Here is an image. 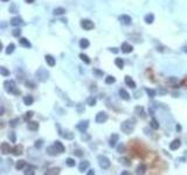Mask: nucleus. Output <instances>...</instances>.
Returning <instances> with one entry per match:
<instances>
[{
	"mask_svg": "<svg viewBox=\"0 0 187 175\" xmlns=\"http://www.w3.org/2000/svg\"><path fill=\"white\" fill-rule=\"evenodd\" d=\"M134 125H136V120L134 119H128L124 122H122L120 130L124 133H126V134H130L134 130Z\"/></svg>",
	"mask_w": 187,
	"mask_h": 175,
	"instance_id": "f257e3e1",
	"label": "nucleus"
},
{
	"mask_svg": "<svg viewBox=\"0 0 187 175\" xmlns=\"http://www.w3.org/2000/svg\"><path fill=\"white\" fill-rule=\"evenodd\" d=\"M5 90L9 93H13V95H20V90L17 89V83L14 82L13 79H9V81H5L4 82Z\"/></svg>",
	"mask_w": 187,
	"mask_h": 175,
	"instance_id": "f03ea898",
	"label": "nucleus"
},
{
	"mask_svg": "<svg viewBox=\"0 0 187 175\" xmlns=\"http://www.w3.org/2000/svg\"><path fill=\"white\" fill-rule=\"evenodd\" d=\"M35 77L39 79L40 82H46L49 77V72L45 69V68H39L35 72Z\"/></svg>",
	"mask_w": 187,
	"mask_h": 175,
	"instance_id": "7ed1b4c3",
	"label": "nucleus"
},
{
	"mask_svg": "<svg viewBox=\"0 0 187 175\" xmlns=\"http://www.w3.org/2000/svg\"><path fill=\"white\" fill-rule=\"evenodd\" d=\"M97 160H98V165H99V167H101L102 169H108V168L110 167V165H111L110 160H109L105 155H98Z\"/></svg>",
	"mask_w": 187,
	"mask_h": 175,
	"instance_id": "20e7f679",
	"label": "nucleus"
},
{
	"mask_svg": "<svg viewBox=\"0 0 187 175\" xmlns=\"http://www.w3.org/2000/svg\"><path fill=\"white\" fill-rule=\"evenodd\" d=\"M81 27L84 29V31H91L95 25H94L93 21H90L89 19H83L82 21H81Z\"/></svg>",
	"mask_w": 187,
	"mask_h": 175,
	"instance_id": "39448f33",
	"label": "nucleus"
},
{
	"mask_svg": "<svg viewBox=\"0 0 187 175\" xmlns=\"http://www.w3.org/2000/svg\"><path fill=\"white\" fill-rule=\"evenodd\" d=\"M107 120H108V113L107 112L101 111V112H98V113L96 114L95 122H97V124H103V122H105Z\"/></svg>",
	"mask_w": 187,
	"mask_h": 175,
	"instance_id": "423d86ee",
	"label": "nucleus"
},
{
	"mask_svg": "<svg viewBox=\"0 0 187 175\" xmlns=\"http://www.w3.org/2000/svg\"><path fill=\"white\" fill-rule=\"evenodd\" d=\"M118 20H119L123 25H125V26H130V25L132 23V19H131V17H130V15H126V14H122V15L118 18Z\"/></svg>",
	"mask_w": 187,
	"mask_h": 175,
	"instance_id": "0eeeda50",
	"label": "nucleus"
},
{
	"mask_svg": "<svg viewBox=\"0 0 187 175\" xmlns=\"http://www.w3.org/2000/svg\"><path fill=\"white\" fill-rule=\"evenodd\" d=\"M88 127H89V122L88 120H82L77 124V130L82 133H85V131L88 130Z\"/></svg>",
	"mask_w": 187,
	"mask_h": 175,
	"instance_id": "6e6552de",
	"label": "nucleus"
},
{
	"mask_svg": "<svg viewBox=\"0 0 187 175\" xmlns=\"http://www.w3.org/2000/svg\"><path fill=\"white\" fill-rule=\"evenodd\" d=\"M0 148H1V153L4 154H8V153H12V151H13V148L9 146L8 142H3L1 144V146H0Z\"/></svg>",
	"mask_w": 187,
	"mask_h": 175,
	"instance_id": "1a4fd4ad",
	"label": "nucleus"
},
{
	"mask_svg": "<svg viewBox=\"0 0 187 175\" xmlns=\"http://www.w3.org/2000/svg\"><path fill=\"white\" fill-rule=\"evenodd\" d=\"M46 152H47V154H48V155H52V157H55V155L58 153V148H56V146H55V145L47 147Z\"/></svg>",
	"mask_w": 187,
	"mask_h": 175,
	"instance_id": "9d476101",
	"label": "nucleus"
},
{
	"mask_svg": "<svg viewBox=\"0 0 187 175\" xmlns=\"http://www.w3.org/2000/svg\"><path fill=\"white\" fill-rule=\"evenodd\" d=\"M9 23H11L12 26L17 27V26H21V25L23 23V19H21V18L15 17V18H12V20H11Z\"/></svg>",
	"mask_w": 187,
	"mask_h": 175,
	"instance_id": "9b49d317",
	"label": "nucleus"
},
{
	"mask_svg": "<svg viewBox=\"0 0 187 175\" xmlns=\"http://www.w3.org/2000/svg\"><path fill=\"white\" fill-rule=\"evenodd\" d=\"M119 139V136L116 134V133H114L111 137H110V140H109V145H110V147H115L117 144V141Z\"/></svg>",
	"mask_w": 187,
	"mask_h": 175,
	"instance_id": "f8f14e48",
	"label": "nucleus"
},
{
	"mask_svg": "<svg viewBox=\"0 0 187 175\" xmlns=\"http://www.w3.org/2000/svg\"><path fill=\"white\" fill-rule=\"evenodd\" d=\"M27 126H28V130H31V131H38L40 125L38 122H28Z\"/></svg>",
	"mask_w": 187,
	"mask_h": 175,
	"instance_id": "ddd939ff",
	"label": "nucleus"
},
{
	"mask_svg": "<svg viewBox=\"0 0 187 175\" xmlns=\"http://www.w3.org/2000/svg\"><path fill=\"white\" fill-rule=\"evenodd\" d=\"M180 146H181V141L179 139H174L173 141L171 142V145H169V148L172 149V151H175V149H178Z\"/></svg>",
	"mask_w": 187,
	"mask_h": 175,
	"instance_id": "4468645a",
	"label": "nucleus"
},
{
	"mask_svg": "<svg viewBox=\"0 0 187 175\" xmlns=\"http://www.w3.org/2000/svg\"><path fill=\"white\" fill-rule=\"evenodd\" d=\"M23 145H15L13 147L12 153H13V155H21L23 154Z\"/></svg>",
	"mask_w": 187,
	"mask_h": 175,
	"instance_id": "2eb2a0df",
	"label": "nucleus"
},
{
	"mask_svg": "<svg viewBox=\"0 0 187 175\" xmlns=\"http://www.w3.org/2000/svg\"><path fill=\"white\" fill-rule=\"evenodd\" d=\"M125 84L131 88V89H136V83H134V81L130 76H125Z\"/></svg>",
	"mask_w": 187,
	"mask_h": 175,
	"instance_id": "dca6fc26",
	"label": "nucleus"
},
{
	"mask_svg": "<svg viewBox=\"0 0 187 175\" xmlns=\"http://www.w3.org/2000/svg\"><path fill=\"white\" fill-rule=\"evenodd\" d=\"M88 167H89V161H87V160L81 161V163L78 165V171H80L81 173H83L84 171L88 169Z\"/></svg>",
	"mask_w": 187,
	"mask_h": 175,
	"instance_id": "f3484780",
	"label": "nucleus"
},
{
	"mask_svg": "<svg viewBox=\"0 0 187 175\" xmlns=\"http://www.w3.org/2000/svg\"><path fill=\"white\" fill-rule=\"evenodd\" d=\"M132 50H134V48H132V46H131V44L126 43V42L122 44V52H125V54H129V52H131Z\"/></svg>",
	"mask_w": 187,
	"mask_h": 175,
	"instance_id": "a211bd4d",
	"label": "nucleus"
},
{
	"mask_svg": "<svg viewBox=\"0 0 187 175\" xmlns=\"http://www.w3.org/2000/svg\"><path fill=\"white\" fill-rule=\"evenodd\" d=\"M119 96L122 99H124V101H129L130 99V93L125 89H120L119 90Z\"/></svg>",
	"mask_w": 187,
	"mask_h": 175,
	"instance_id": "6ab92c4d",
	"label": "nucleus"
},
{
	"mask_svg": "<svg viewBox=\"0 0 187 175\" xmlns=\"http://www.w3.org/2000/svg\"><path fill=\"white\" fill-rule=\"evenodd\" d=\"M45 60H46V62H47V64H48L49 67H54V66H55V58H54L52 55H46Z\"/></svg>",
	"mask_w": 187,
	"mask_h": 175,
	"instance_id": "aec40b11",
	"label": "nucleus"
},
{
	"mask_svg": "<svg viewBox=\"0 0 187 175\" xmlns=\"http://www.w3.org/2000/svg\"><path fill=\"white\" fill-rule=\"evenodd\" d=\"M144 21L146 22V23H149V25H151V23H153V21H154V15L152 13L146 14V15L144 17Z\"/></svg>",
	"mask_w": 187,
	"mask_h": 175,
	"instance_id": "412c9836",
	"label": "nucleus"
},
{
	"mask_svg": "<svg viewBox=\"0 0 187 175\" xmlns=\"http://www.w3.org/2000/svg\"><path fill=\"white\" fill-rule=\"evenodd\" d=\"M19 42H20V44H21L23 47H25V48H31V47H32L31 42H29V41H28L26 38H21V39L19 40Z\"/></svg>",
	"mask_w": 187,
	"mask_h": 175,
	"instance_id": "4be33fe9",
	"label": "nucleus"
},
{
	"mask_svg": "<svg viewBox=\"0 0 187 175\" xmlns=\"http://www.w3.org/2000/svg\"><path fill=\"white\" fill-rule=\"evenodd\" d=\"M134 111H136V113L138 114L139 117H142V118H145V117H146V114H145V112H144V108H143V106H137V108L134 109Z\"/></svg>",
	"mask_w": 187,
	"mask_h": 175,
	"instance_id": "5701e85b",
	"label": "nucleus"
},
{
	"mask_svg": "<svg viewBox=\"0 0 187 175\" xmlns=\"http://www.w3.org/2000/svg\"><path fill=\"white\" fill-rule=\"evenodd\" d=\"M89 44H90V42H89V40H88V39H82V40H80V48H81V49L88 48V47H89Z\"/></svg>",
	"mask_w": 187,
	"mask_h": 175,
	"instance_id": "b1692460",
	"label": "nucleus"
},
{
	"mask_svg": "<svg viewBox=\"0 0 187 175\" xmlns=\"http://www.w3.org/2000/svg\"><path fill=\"white\" fill-rule=\"evenodd\" d=\"M64 13H66V9L63 8V7H58V8H55L53 11V14L54 15H56V17H58V15H63Z\"/></svg>",
	"mask_w": 187,
	"mask_h": 175,
	"instance_id": "393cba45",
	"label": "nucleus"
},
{
	"mask_svg": "<svg viewBox=\"0 0 187 175\" xmlns=\"http://www.w3.org/2000/svg\"><path fill=\"white\" fill-rule=\"evenodd\" d=\"M27 165H26V161L25 160H19L17 163H15V168L18 169V171H20V169H23V168H25Z\"/></svg>",
	"mask_w": 187,
	"mask_h": 175,
	"instance_id": "a878e982",
	"label": "nucleus"
},
{
	"mask_svg": "<svg viewBox=\"0 0 187 175\" xmlns=\"http://www.w3.org/2000/svg\"><path fill=\"white\" fill-rule=\"evenodd\" d=\"M54 145L56 146L58 153H63V152H64V146H63V144L61 142V141H55V142H54Z\"/></svg>",
	"mask_w": 187,
	"mask_h": 175,
	"instance_id": "bb28decb",
	"label": "nucleus"
},
{
	"mask_svg": "<svg viewBox=\"0 0 187 175\" xmlns=\"http://www.w3.org/2000/svg\"><path fill=\"white\" fill-rule=\"evenodd\" d=\"M145 171H146V166H145L144 163H140V165L137 167L136 173H137V174H144V173H145Z\"/></svg>",
	"mask_w": 187,
	"mask_h": 175,
	"instance_id": "cd10ccee",
	"label": "nucleus"
},
{
	"mask_svg": "<svg viewBox=\"0 0 187 175\" xmlns=\"http://www.w3.org/2000/svg\"><path fill=\"white\" fill-rule=\"evenodd\" d=\"M33 102H34V99H33V97L32 96H25L23 97V104L25 105H32L33 104Z\"/></svg>",
	"mask_w": 187,
	"mask_h": 175,
	"instance_id": "c85d7f7f",
	"label": "nucleus"
},
{
	"mask_svg": "<svg viewBox=\"0 0 187 175\" xmlns=\"http://www.w3.org/2000/svg\"><path fill=\"white\" fill-rule=\"evenodd\" d=\"M115 64H116L119 69H123V67H124V61H123V58H119V57H117L116 60H115Z\"/></svg>",
	"mask_w": 187,
	"mask_h": 175,
	"instance_id": "c756f323",
	"label": "nucleus"
},
{
	"mask_svg": "<svg viewBox=\"0 0 187 175\" xmlns=\"http://www.w3.org/2000/svg\"><path fill=\"white\" fill-rule=\"evenodd\" d=\"M14 49H15V44H14V43H9L8 46H7V48H6V50H5V52H6V54H7V55H9V54H12V52H14Z\"/></svg>",
	"mask_w": 187,
	"mask_h": 175,
	"instance_id": "7c9ffc66",
	"label": "nucleus"
},
{
	"mask_svg": "<svg viewBox=\"0 0 187 175\" xmlns=\"http://www.w3.org/2000/svg\"><path fill=\"white\" fill-rule=\"evenodd\" d=\"M118 161H119L122 165H124V166H131V161H130L128 158H120Z\"/></svg>",
	"mask_w": 187,
	"mask_h": 175,
	"instance_id": "2f4dec72",
	"label": "nucleus"
},
{
	"mask_svg": "<svg viewBox=\"0 0 187 175\" xmlns=\"http://www.w3.org/2000/svg\"><path fill=\"white\" fill-rule=\"evenodd\" d=\"M145 91H146V93L149 95V97H151V98L156 97V95H157V91L156 90H153V89H149V88H146Z\"/></svg>",
	"mask_w": 187,
	"mask_h": 175,
	"instance_id": "473e14b6",
	"label": "nucleus"
},
{
	"mask_svg": "<svg viewBox=\"0 0 187 175\" xmlns=\"http://www.w3.org/2000/svg\"><path fill=\"white\" fill-rule=\"evenodd\" d=\"M150 125H151V127L153 130H158V128H159V122H158V120H157L156 118H152Z\"/></svg>",
	"mask_w": 187,
	"mask_h": 175,
	"instance_id": "72a5a7b5",
	"label": "nucleus"
},
{
	"mask_svg": "<svg viewBox=\"0 0 187 175\" xmlns=\"http://www.w3.org/2000/svg\"><path fill=\"white\" fill-rule=\"evenodd\" d=\"M80 58H81V60H82L83 62H84L85 64H89V63H90V58H89L88 56H87L85 54H83V52H82V54H80Z\"/></svg>",
	"mask_w": 187,
	"mask_h": 175,
	"instance_id": "f704fd0d",
	"label": "nucleus"
},
{
	"mask_svg": "<svg viewBox=\"0 0 187 175\" xmlns=\"http://www.w3.org/2000/svg\"><path fill=\"white\" fill-rule=\"evenodd\" d=\"M34 169H35V167L28 165L26 168V171L23 172V173H25V174H34Z\"/></svg>",
	"mask_w": 187,
	"mask_h": 175,
	"instance_id": "c9c22d12",
	"label": "nucleus"
},
{
	"mask_svg": "<svg viewBox=\"0 0 187 175\" xmlns=\"http://www.w3.org/2000/svg\"><path fill=\"white\" fill-rule=\"evenodd\" d=\"M33 116H34V112H33V111H28V112H26V113H25V117H23V119H25L26 122H28L29 119L33 118Z\"/></svg>",
	"mask_w": 187,
	"mask_h": 175,
	"instance_id": "e433bc0d",
	"label": "nucleus"
},
{
	"mask_svg": "<svg viewBox=\"0 0 187 175\" xmlns=\"http://www.w3.org/2000/svg\"><path fill=\"white\" fill-rule=\"evenodd\" d=\"M116 82V78L114 77V76H108L105 77V84H112Z\"/></svg>",
	"mask_w": 187,
	"mask_h": 175,
	"instance_id": "4c0bfd02",
	"label": "nucleus"
},
{
	"mask_svg": "<svg viewBox=\"0 0 187 175\" xmlns=\"http://www.w3.org/2000/svg\"><path fill=\"white\" fill-rule=\"evenodd\" d=\"M0 74L3 75V76H9V70H7L5 67H0Z\"/></svg>",
	"mask_w": 187,
	"mask_h": 175,
	"instance_id": "58836bf2",
	"label": "nucleus"
},
{
	"mask_svg": "<svg viewBox=\"0 0 187 175\" xmlns=\"http://www.w3.org/2000/svg\"><path fill=\"white\" fill-rule=\"evenodd\" d=\"M66 163H67V166L68 167H74L75 166V160L74 159H71V158H68L67 160H66Z\"/></svg>",
	"mask_w": 187,
	"mask_h": 175,
	"instance_id": "ea45409f",
	"label": "nucleus"
},
{
	"mask_svg": "<svg viewBox=\"0 0 187 175\" xmlns=\"http://www.w3.org/2000/svg\"><path fill=\"white\" fill-rule=\"evenodd\" d=\"M87 103H88V105H90V106H95V105H96V98L89 97V98L87 99Z\"/></svg>",
	"mask_w": 187,
	"mask_h": 175,
	"instance_id": "a19ab883",
	"label": "nucleus"
},
{
	"mask_svg": "<svg viewBox=\"0 0 187 175\" xmlns=\"http://www.w3.org/2000/svg\"><path fill=\"white\" fill-rule=\"evenodd\" d=\"M42 145H43V141L42 140H36L35 142H34V147L36 149H40L42 147Z\"/></svg>",
	"mask_w": 187,
	"mask_h": 175,
	"instance_id": "79ce46f5",
	"label": "nucleus"
},
{
	"mask_svg": "<svg viewBox=\"0 0 187 175\" xmlns=\"http://www.w3.org/2000/svg\"><path fill=\"white\" fill-rule=\"evenodd\" d=\"M60 169L58 168H54V169H49V171L45 172V174H58Z\"/></svg>",
	"mask_w": 187,
	"mask_h": 175,
	"instance_id": "37998d69",
	"label": "nucleus"
},
{
	"mask_svg": "<svg viewBox=\"0 0 187 175\" xmlns=\"http://www.w3.org/2000/svg\"><path fill=\"white\" fill-rule=\"evenodd\" d=\"M19 124V118H15V119H12L11 122H9V126L11 127H15L17 125Z\"/></svg>",
	"mask_w": 187,
	"mask_h": 175,
	"instance_id": "c03bdc74",
	"label": "nucleus"
},
{
	"mask_svg": "<svg viewBox=\"0 0 187 175\" xmlns=\"http://www.w3.org/2000/svg\"><path fill=\"white\" fill-rule=\"evenodd\" d=\"M117 152L118 153H124L125 152V146L123 144H119L117 146Z\"/></svg>",
	"mask_w": 187,
	"mask_h": 175,
	"instance_id": "a18cd8bd",
	"label": "nucleus"
},
{
	"mask_svg": "<svg viewBox=\"0 0 187 175\" xmlns=\"http://www.w3.org/2000/svg\"><path fill=\"white\" fill-rule=\"evenodd\" d=\"M8 138L12 142H15V141H17V136H15V133H14V132H11V133H9Z\"/></svg>",
	"mask_w": 187,
	"mask_h": 175,
	"instance_id": "49530a36",
	"label": "nucleus"
},
{
	"mask_svg": "<svg viewBox=\"0 0 187 175\" xmlns=\"http://www.w3.org/2000/svg\"><path fill=\"white\" fill-rule=\"evenodd\" d=\"M12 34H13V36H15V38H19V36L21 35V31H20L19 28H15V29H13Z\"/></svg>",
	"mask_w": 187,
	"mask_h": 175,
	"instance_id": "de8ad7c7",
	"label": "nucleus"
},
{
	"mask_svg": "<svg viewBox=\"0 0 187 175\" xmlns=\"http://www.w3.org/2000/svg\"><path fill=\"white\" fill-rule=\"evenodd\" d=\"M93 71H94V74L96 75L97 77H102L103 75H104V72H103V71H101V70H98V69H94Z\"/></svg>",
	"mask_w": 187,
	"mask_h": 175,
	"instance_id": "09e8293b",
	"label": "nucleus"
},
{
	"mask_svg": "<svg viewBox=\"0 0 187 175\" xmlns=\"http://www.w3.org/2000/svg\"><path fill=\"white\" fill-rule=\"evenodd\" d=\"M9 12H11V13H15V12H17V6H15V4H12V6L9 7Z\"/></svg>",
	"mask_w": 187,
	"mask_h": 175,
	"instance_id": "8fccbe9b",
	"label": "nucleus"
},
{
	"mask_svg": "<svg viewBox=\"0 0 187 175\" xmlns=\"http://www.w3.org/2000/svg\"><path fill=\"white\" fill-rule=\"evenodd\" d=\"M74 154H75L76 157H82V155H83V152H82L81 149H76L75 152H74Z\"/></svg>",
	"mask_w": 187,
	"mask_h": 175,
	"instance_id": "3c124183",
	"label": "nucleus"
},
{
	"mask_svg": "<svg viewBox=\"0 0 187 175\" xmlns=\"http://www.w3.org/2000/svg\"><path fill=\"white\" fill-rule=\"evenodd\" d=\"M26 85L28 88H31V89H34V88H35V84L33 83V82H26Z\"/></svg>",
	"mask_w": 187,
	"mask_h": 175,
	"instance_id": "603ef678",
	"label": "nucleus"
},
{
	"mask_svg": "<svg viewBox=\"0 0 187 175\" xmlns=\"http://www.w3.org/2000/svg\"><path fill=\"white\" fill-rule=\"evenodd\" d=\"M169 82H171V83H175V82H178V78H177V77H171V78H169Z\"/></svg>",
	"mask_w": 187,
	"mask_h": 175,
	"instance_id": "864d4df0",
	"label": "nucleus"
},
{
	"mask_svg": "<svg viewBox=\"0 0 187 175\" xmlns=\"http://www.w3.org/2000/svg\"><path fill=\"white\" fill-rule=\"evenodd\" d=\"M77 108H78V112H82V111H83V109H82V104H78L77 105Z\"/></svg>",
	"mask_w": 187,
	"mask_h": 175,
	"instance_id": "5fc2aeb1",
	"label": "nucleus"
},
{
	"mask_svg": "<svg viewBox=\"0 0 187 175\" xmlns=\"http://www.w3.org/2000/svg\"><path fill=\"white\" fill-rule=\"evenodd\" d=\"M110 50H111L112 52H115V54H117V52H118V49H117V48H111Z\"/></svg>",
	"mask_w": 187,
	"mask_h": 175,
	"instance_id": "6e6d98bb",
	"label": "nucleus"
},
{
	"mask_svg": "<svg viewBox=\"0 0 187 175\" xmlns=\"http://www.w3.org/2000/svg\"><path fill=\"white\" fill-rule=\"evenodd\" d=\"M88 174H89V175L95 174V171H94V169H89V171H88Z\"/></svg>",
	"mask_w": 187,
	"mask_h": 175,
	"instance_id": "4d7b16f0",
	"label": "nucleus"
},
{
	"mask_svg": "<svg viewBox=\"0 0 187 175\" xmlns=\"http://www.w3.org/2000/svg\"><path fill=\"white\" fill-rule=\"evenodd\" d=\"M25 1H26L27 4H33L34 2V0H25Z\"/></svg>",
	"mask_w": 187,
	"mask_h": 175,
	"instance_id": "13d9d810",
	"label": "nucleus"
},
{
	"mask_svg": "<svg viewBox=\"0 0 187 175\" xmlns=\"http://www.w3.org/2000/svg\"><path fill=\"white\" fill-rule=\"evenodd\" d=\"M183 52L187 54V46H184V47H183Z\"/></svg>",
	"mask_w": 187,
	"mask_h": 175,
	"instance_id": "bf43d9fd",
	"label": "nucleus"
},
{
	"mask_svg": "<svg viewBox=\"0 0 187 175\" xmlns=\"http://www.w3.org/2000/svg\"><path fill=\"white\" fill-rule=\"evenodd\" d=\"M175 128H177V131H181V126H180V125H177Z\"/></svg>",
	"mask_w": 187,
	"mask_h": 175,
	"instance_id": "052dcab7",
	"label": "nucleus"
},
{
	"mask_svg": "<svg viewBox=\"0 0 187 175\" xmlns=\"http://www.w3.org/2000/svg\"><path fill=\"white\" fill-rule=\"evenodd\" d=\"M139 95H140L139 92H136V93H134V97H136V98H139Z\"/></svg>",
	"mask_w": 187,
	"mask_h": 175,
	"instance_id": "680f3d73",
	"label": "nucleus"
},
{
	"mask_svg": "<svg viewBox=\"0 0 187 175\" xmlns=\"http://www.w3.org/2000/svg\"><path fill=\"white\" fill-rule=\"evenodd\" d=\"M179 160H180V161H181V162H185V161H186V159H185V158H180Z\"/></svg>",
	"mask_w": 187,
	"mask_h": 175,
	"instance_id": "e2e57ef3",
	"label": "nucleus"
},
{
	"mask_svg": "<svg viewBox=\"0 0 187 175\" xmlns=\"http://www.w3.org/2000/svg\"><path fill=\"white\" fill-rule=\"evenodd\" d=\"M179 93H177V92H173V97H178Z\"/></svg>",
	"mask_w": 187,
	"mask_h": 175,
	"instance_id": "0e129e2a",
	"label": "nucleus"
},
{
	"mask_svg": "<svg viewBox=\"0 0 187 175\" xmlns=\"http://www.w3.org/2000/svg\"><path fill=\"white\" fill-rule=\"evenodd\" d=\"M122 174H125V175H128V174H130V173H129V172H122Z\"/></svg>",
	"mask_w": 187,
	"mask_h": 175,
	"instance_id": "69168bd1",
	"label": "nucleus"
},
{
	"mask_svg": "<svg viewBox=\"0 0 187 175\" xmlns=\"http://www.w3.org/2000/svg\"><path fill=\"white\" fill-rule=\"evenodd\" d=\"M3 2H7V1H9V0H1Z\"/></svg>",
	"mask_w": 187,
	"mask_h": 175,
	"instance_id": "338daca9",
	"label": "nucleus"
},
{
	"mask_svg": "<svg viewBox=\"0 0 187 175\" xmlns=\"http://www.w3.org/2000/svg\"><path fill=\"white\" fill-rule=\"evenodd\" d=\"M185 155H187V151H186V153H185Z\"/></svg>",
	"mask_w": 187,
	"mask_h": 175,
	"instance_id": "774afa93",
	"label": "nucleus"
}]
</instances>
